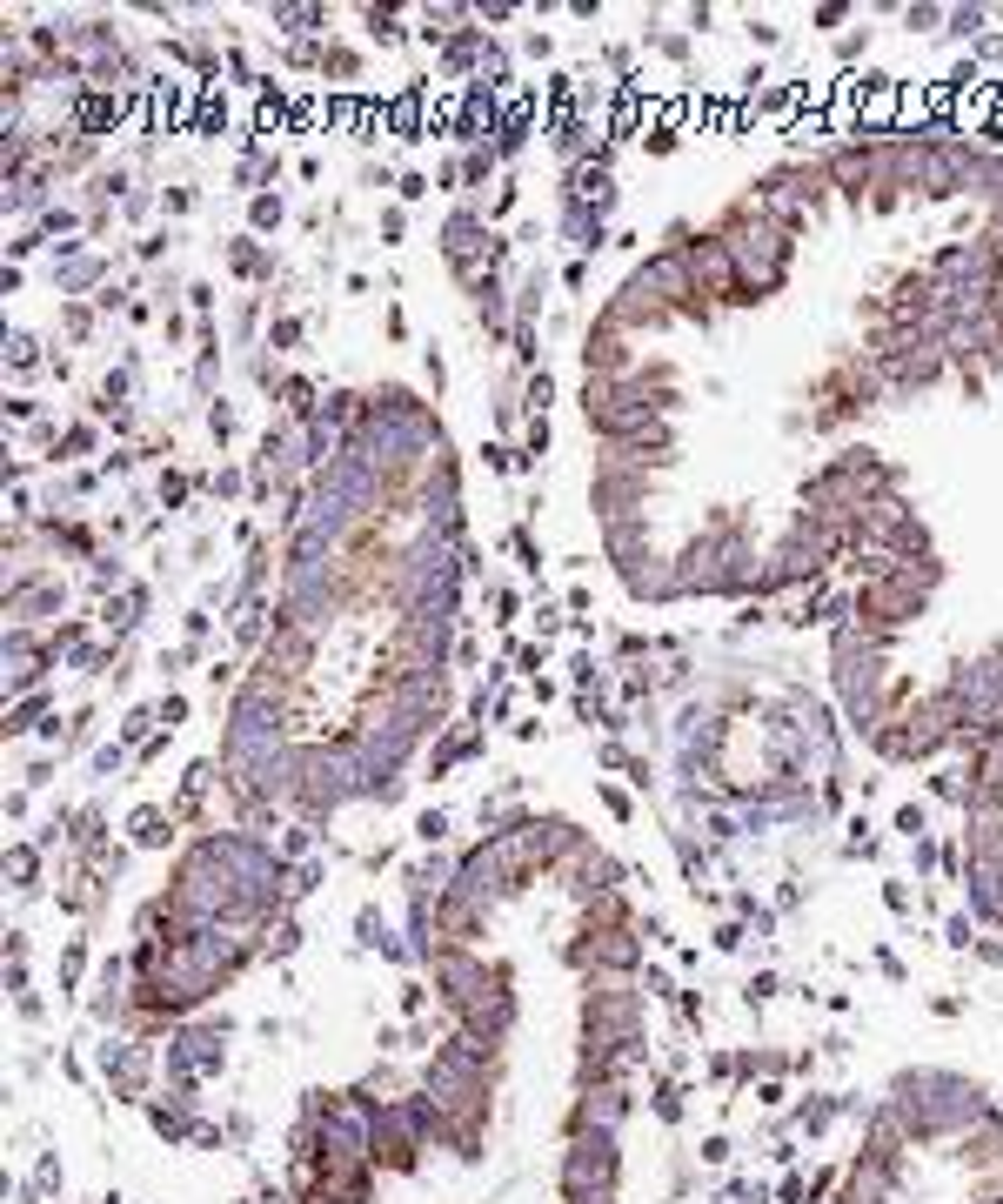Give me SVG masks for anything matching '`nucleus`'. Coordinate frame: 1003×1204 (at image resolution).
Wrapping results in <instances>:
<instances>
[{
    "instance_id": "nucleus-1",
    "label": "nucleus",
    "mask_w": 1003,
    "mask_h": 1204,
    "mask_svg": "<svg viewBox=\"0 0 1003 1204\" xmlns=\"http://www.w3.org/2000/svg\"><path fill=\"white\" fill-rule=\"evenodd\" d=\"M602 321H609V328H622V335H650V328H669V321H676V308L655 295L650 275L636 268V275H629L616 295L602 301Z\"/></svg>"
},
{
    "instance_id": "nucleus-2",
    "label": "nucleus",
    "mask_w": 1003,
    "mask_h": 1204,
    "mask_svg": "<svg viewBox=\"0 0 1003 1204\" xmlns=\"http://www.w3.org/2000/svg\"><path fill=\"white\" fill-rule=\"evenodd\" d=\"M643 361H636V349H629V335L622 328H609L602 315L589 321V335H583V375H602V382H622V375H636Z\"/></svg>"
},
{
    "instance_id": "nucleus-3",
    "label": "nucleus",
    "mask_w": 1003,
    "mask_h": 1204,
    "mask_svg": "<svg viewBox=\"0 0 1003 1204\" xmlns=\"http://www.w3.org/2000/svg\"><path fill=\"white\" fill-rule=\"evenodd\" d=\"M609 1178H616V1151H609V1138H583L576 1151H569V1164H562V1185H569L576 1198L609 1191Z\"/></svg>"
},
{
    "instance_id": "nucleus-4",
    "label": "nucleus",
    "mask_w": 1003,
    "mask_h": 1204,
    "mask_svg": "<svg viewBox=\"0 0 1003 1204\" xmlns=\"http://www.w3.org/2000/svg\"><path fill=\"white\" fill-rule=\"evenodd\" d=\"M127 830H134V843H141V850H168V843H175V810L141 803V810L127 817Z\"/></svg>"
},
{
    "instance_id": "nucleus-5",
    "label": "nucleus",
    "mask_w": 1003,
    "mask_h": 1204,
    "mask_svg": "<svg viewBox=\"0 0 1003 1204\" xmlns=\"http://www.w3.org/2000/svg\"><path fill=\"white\" fill-rule=\"evenodd\" d=\"M228 268H235L241 282H275V254H268L254 235H235V241H228Z\"/></svg>"
},
{
    "instance_id": "nucleus-6",
    "label": "nucleus",
    "mask_w": 1003,
    "mask_h": 1204,
    "mask_svg": "<svg viewBox=\"0 0 1003 1204\" xmlns=\"http://www.w3.org/2000/svg\"><path fill=\"white\" fill-rule=\"evenodd\" d=\"M469 295H475V321H482V335H502V328H509V295H502V282L482 275Z\"/></svg>"
},
{
    "instance_id": "nucleus-7",
    "label": "nucleus",
    "mask_w": 1003,
    "mask_h": 1204,
    "mask_svg": "<svg viewBox=\"0 0 1003 1204\" xmlns=\"http://www.w3.org/2000/svg\"><path fill=\"white\" fill-rule=\"evenodd\" d=\"M475 750H482V736H475L469 722H455V729L435 743V756H428V777H449V770H455L462 756H475Z\"/></svg>"
},
{
    "instance_id": "nucleus-8",
    "label": "nucleus",
    "mask_w": 1003,
    "mask_h": 1204,
    "mask_svg": "<svg viewBox=\"0 0 1003 1204\" xmlns=\"http://www.w3.org/2000/svg\"><path fill=\"white\" fill-rule=\"evenodd\" d=\"M388 127L402 134V141H428V115H421V81H415L409 94L388 108Z\"/></svg>"
},
{
    "instance_id": "nucleus-9",
    "label": "nucleus",
    "mask_w": 1003,
    "mask_h": 1204,
    "mask_svg": "<svg viewBox=\"0 0 1003 1204\" xmlns=\"http://www.w3.org/2000/svg\"><path fill=\"white\" fill-rule=\"evenodd\" d=\"M683 562H716V542H689V549H683ZM696 583H703V589H736V576H729V569H703V576L689 569V576H683V589H696Z\"/></svg>"
},
{
    "instance_id": "nucleus-10",
    "label": "nucleus",
    "mask_w": 1003,
    "mask_h": 1204,
    "mask_svg": "<svg viewBox=\"0 0 1003 1204\" xmlns=\"http://www.w3.org/2000/svg\"><path fill=\"white\" fill-rule=\"evenodd\" d=\"M275 395H282V409H288L295 421H315V416H321V409H315V382H308V375H282V388H275Z\"/></svg>"
},
{
    "instance_id": "nucleus-11",
    "label": "nucleus",
    "mask_w": 1003,
    "mask_h": 1204,
    "mask_svg": "<svg viewBox=\"0 0 1003 1204\" xmlns=\"http://www.w3.org/2000/svg\"><path fill=\"white\" fill-rule=\"evenodd\" d=\"M361 27H368L375 48H395V41H402V14H395V7H361Z\"/></svg>"
},
{
    "instance_id": "nucleus-12",
    "label": "nucleus",
    "mask_w": 1003,
    "mask_h": 1204,
    "mask_svg": "<svg viewBox=\"0 0 1003 1204\" xmlns=\"http://www.w3.org/2000/svg\"><path fill=\"white\" fill-rule=\"evenodd\" d=\"M282 120H288V94H282V81H261V108H254V127L268 134H282Z\"/></svg>"
},
{
    "instance_id": "nucleus-13",
    "label": "nucleus",
    "mask_w": 1003,
    "mask_h": 1204,
    "mask_svg": "<svg viewBox=\"0 0 1003 1204\" xmlns=\"http://www.w3.org/2000/svg\"><path fill=\"white\" fill-rule=\"evenodd\" d=\"M7 368H14V375H20V382H27V375H34V368H48V361H41V342H34V335H20V328H14V335H7Z\"/></svg>"
},
{
    "instance_id": "nucleus-14",
    "label": "nucleus",
    "mask_w": 1003,
    "mask_h": 1204,
    "mask_svg": "<svg viewBox=\"0 0 1003 1204\" xmlns=\"http://www.w3.org/2000/svg\"><path fill=\"white\" fill-rule=\"evenodd\" d=\"M41 717H48V696H20V703L7 710V736H27V729H41Z\"/></svg>"
},
{
    "instance_id": "nucleus-15",
    "label": "nucleus",
    "mask_w": 1003,
    "mask_h": 1204,
    "mask_svg": "<svg viewBox=\"0 0 1003 1204\" xmlns=\"http://www.w3.org/2000/svg\"><path fill=\"white\" fill-rule=\"evenodd\" d=\"M148 736H161V717H154V703H134L120 722V743H148Z\"/></svg>"
},
{
    "instance_id": "nucleus-16",
    "label": "nucleus",
    "mask_w": 1003,
    "mask_h": 1204,
    "mask_svg": "<svg viewBox=\"0 0 1003 1204\" xmlns=\"http://www.w3.org/2000/svg\"><path fill=\"white\" fill-rule=\"evenodd\" d=\"M282 215H288V208H282V194H254V201H248V228H254V235L282 228Z\"/></svg>"
},
{
    "instance_id": "nucleus-17",
    "label": "nucleus",
    "mask_w": 1003,
    "mask_h": 1204,
    "mask_svg": "<svg viewBox=\"0 0 1003 1204\" xmlns=\"http://www.w3.org/2000/svg\"><path fill=\"white\" fill-rule=\"evenodd\" d=\"M475 455H482L488 476H516V469H522V449H509V442H482Z\"/></svg>"
},
{
    "instance_id": "nucleus-18",
    "label": "nucleus",
    "mask_w": 1003,
    "mask_h": 1204,
    "mask_svg": "<svg viewBox=\"0 0 1003 1204\" xmlns=\"http://www.w3.org/2000/svg\"><path fill=\"white\" fill-rule=\"evenodd\" d=\"M549 402H555V382H549V368H535L529 382H522V409H529V416H549Z\"/></svg>"
},
{
    "instance_id": "nucleus-19",
    "label": "nucleus",
    "mask_w": 1003,
    "mask_h": 1204,
    "mask_svg": "<svg viewBox=\"0 0 1003 1204\" xmlns=\"http://www.w3.org/2000/svg\"><path fill=\"white\" fill-rule=\"evenodd\" d=\"M101 435H94V421H74L67 435H60V449H54V462H74V455H87Z\"/></svg>"
},
{
    "instance_id": "nucleus-20",
    "label": "nucleus",
    "mask_w": 1003,
    "mask_h": 1204,
    "mask_svg": "<svg viewBox=\"0 0 1003 1204\" xmlns=\"http://www.w3.org/2000/svg\"><path fill=\"white\" fill-rule=\"evenodd\" d=\"M321 74H335V81H354V74H361V54H354V48H342V41H328V54H321Z\"/></svg>"
},
{
    "instance_id": "nucleus-21",
    "label": "nucleus",
    "mask_w": 1003,
    "mask_h": 1204,
    "mask_svg": "<svg viewBox=\"0 0 1003 1204\" xmlns=\"http://www.w3.org/2000/svg\"><path fill=\"white\" fill-rule=\"evenodd\" d=\"M201 488V476H181V469H161V502H168V516H175L181 502Z\"/></svg>"
},
{
    "instance_id": "nucleus-22",
    "label": "nucleus",
    "mask_w": 1003,
    "mask_h": 1204,
    "mask_svg": "<svg viewBox=\"0 0 1003 1204\" xmlns=\"http://www.w3.org/2000/svg\"><path fill=\"white\" fill-rule=\"evenodd\" d=\"M549 455V416H529V435H522V469H535Z\"/></svg>"
},
{
    "instance_id": "nucleus-23",
    "label": "nucleus",
    "mask_w": 1003,
    "mask_h": 1204,
    "mask_svg": "<svg viewBox=\"0 0 1003 1204\" xmlns=\"http://www.w3.org/2000/svg\"><path fill=\"white\" fill-rule=\"evenodd\" d=\"M60 321H67V335H74V342H87V335H94V308H87V301H67V308H60Z\"/></svg>"
},
{
    "instance_id": "nucleus-24",
    "label": "nucleus",
    "mask_w": 1003,
    "mask_h": 1204,
    "mask_svg": "<svg viewBox=\"0 0 1003 1204\" xmlns=\"http://www.w3.org/2000/svg\"><path fill=\"white\" fill-rule=\"evenodd\" d=\"M509 549H516V555H522V569H529V576H542V549H535V536H529V529H522V522H516V529H509Z\"/></svg>"
},
{
    "instance_id": "nucleus-25",
    "label": "nucleus",
    "mask_w": 1003,
    "mask_h": 1204,
    "mask_svg": "<svg viewBox=\"0 0 1003 1204\" xmlns=\"http://www.w3.org/2000/svg\"><path fill=\"white\" fill-rule=\"evenodd\" d=\"M295 342H301V315H282V321L268 328V349H275V355H288Z\"/></svg>"
},
{
    "instance_id": "nucleus-26",
    "label": "nucleus",
    "mask_w": 1003,
    "mask_h": 1204,
    "mask_svg": "<svg viewBox=\"0 0 1003 1204\" xmlns=\"http://www.w3.org/2000/svg\"><path fill=\"white\" fill-rule=\"evenodd\" d=\"M94 710H74V717H67V750H87V743H94Z\"/></svg>"
},
{
    "instance_id": "nucleus-27",
    "label": "nucleus",
    "mask_w": 1003,
    "mask_h": 1204,
    "mask_svg": "<svg viewBox=\"0 0 1003 1204\" xmlns=\"http://www.w3.org/2000/svg\"><path fill=\"white\" fill-rule=\"evenodd\" d=\"M154 717H161V729H181V722H187V696H181V689H168V696L154 703Z\"/></svg>"
},
{
    "instance_id": "nucleus-28",
    "label": "nucleus",
    "mask_w": 1003,
    "mask_h": 1204,
    "mask_svg": "<svg viewBox=\"0 0 1003 1204\" xmlns=\"http://www.w3.org/2000/svg\"><path fill=\"white\" fill-rule=\"evenodd\" d=\"M208 435H215L221 449L235 442V409H228V402H215V409H208Z\"/></svg>"
},
{
    "instance_id": "nucleus-29",
    "label": "nucleus",
    "mask_w": 1003,
    "mask_h": 1204,
    "mask_svg": "<svg viewBox=\"0 0 1003 1204\" xmlns=\"http://www.w3.org/2000/svg\"><path fill=\"white\" fill-rule=\"evenodd\" d=\"M488 609H495V616H488V622H516V609H522V596H516V589H502V583H495V589H488Z\"/></svg>"
},
{
    "instance_id": "nucleus-30",
    "label": "nucleus",
    "mask_w": 1003,
    "mask_h": 1204,
    "mask_svg": "<svg viewBox=\"0 0 1003 1204\" xmlns=\"http://www.w3.org/2000/svg\"><path fill=\"white\" fill-rule=\"evenodd\" d=\"M569 622H576V616H562L555 602H535V629H542V636H562Z\"/></svg>"
},
{
    "instance_id": "nucleus-31",
    "label": "nucleus",
    "mask_w": 1003,
    "mask_h": 1204,
    "mask_svg": "<svg viewBox=\"0 0 1003 1204\" xmlns=\"http://www.w3.org/2000/svg\"><path fill=\"white\" fill-rule=\"evenodd\" d=\"M502 154L495 148H469V161H462V181H488V168H495Z\"/></svg>"
},
{
    "instance_id": "nucleus-32",
    "label": "nucleus",
    "mask_w": 1003,
    "mask_h": 1204,
    "mask_svg": "<svg viewBox=\"0 0 1003 1204\" xmlns=\"http://www.w3.org/2000/svg\"><path fill=\"white\" fill-rule=\"evenodd\" d=\"M415 837H421V843H442V837H449V817H442V810H421V817H415Z\"/></svg>"
},
{
    "instance_id": "nucleus-33",
    "label": "nucleus",
    "mask_w": 1003,
    "mask_h": 1204,
    "mask_svg": "<svg viewBox=\"0 0 1003 1204\" xmlns=\"http://www.w3.org/2000/svg\"><path fill=\"white\" fill-rule=\"evenodd\" d=\"M201 656V643H181V650H161V676H181L187 662Z\"/></svg>"
},
{
    "instance_id": "nucleus-34",
    "label": "nucleus",
    "mask_w": 1003,
    "mask_h": 1204,
    "mask_svg": "<svg viewBox=\"0 0 1003 1204\" xmlns=\"http://www.w3.org/2000/svg\"><path fill=\"white\" fill-rule=\"evenodd\" d=\"M516 361L535 375V321H516Z\"/></svg>"
},
{
    "instance_id": "nucleus-35",
    "label": "nucleus",
    "mask_w": 1003,
    "mask_h": 1204,
    "mask_svg": "<svg viewBox=\"0 0 1003 1204\" xmlns=\"http://www.w3.org/2000/svg\"><path fill=\"white\" fill-rule=\"evenodd\" d=\"M201 488H208V495H221V502H228V495H235V488H241V476H235V469H215V476H201Z\"/></svg>"
},
{
    "instance_id": "nucleus-36",
    "label": "nucleus",
    "mask_w": 1003,
    "mask_h": 1204,
    "mask_svg": "<svg viewBox=\"0 0 1003 1204\" xmlns=\"http://www.w3.org/2000/svg\"><path fill=\"white\" fill-rule=\"evenodd\" d=\"M321 54H328V48H315V41H295V48H288V67H321Z\"/></svg>"
},
{
    "instance_id": "nucleus-37",
    "label": "nucleus",
    "mask_w": 1003,
    "mask_h": 1204,
    "mask_svg": "<svg viewBox=\"0 0 1003 1204\" xmlns=\"http://www.w3.org/2000/svg\"><path fill=\"white\" fill-rule=\"evenodd\" d=\"M428 187H435V181H428V175H415V168H409V175H402V181H395V194H402V201H421V194H428Z\"/></svg>"
},
{
    "instance_id": "nucleus-38",
    "label": "nucleus",
    "mask_w": 1003,
    "mask_h": 1204,
    "mask_svg": "<svg viewBox=\"0 0 1003 1204\" xmlns=\"http://www.w3.org/2000/svg\"><path fill=\"white\" fill-rule=\"evenodd\" d=\"M516 669H522L529 683H542V650H535V643H522V650H516Z\"/></svg>"
},
{
    "instance_id": "nucleus-39",
    "label": "nucleus",
    "mask_w": 1003,
    "mask_h": 1204,
    "mask_svg": "<svg viewBox=\"0 0 1003 1204\" xmlns=\"http://www.w3.org/2000/svg\"><path fill=\"white\" fill-rule=\"evenodd\" d=\"M235 643H261V609H248V616H235Z\"/></svg>"
},
{
    "instance_id": "nucleus-40",
    "label": "nucleus",
    "mask_w": 1003,
    "mask_h": 1204,
    "mask_svg": "<svg viewBox=\"0 0 1003 1204\" xmlns=\"http://www.w3.org/2000/svg\"><path fill=\"white\" fill-rule=\"evenodd\" d=\"M676 141H683V134H669V127H655V134H643V148H650V154H676Z\"/></svg>"
},
{
    "instance_id": "nucleus-41",
    "label": "nucleus",
    "mask_w": 1003,
    "mask_h": 1204,
    "mask_svg": "<svg viewBox=\"0 0 1003 1204\" xmlns=\"http://www.w3.org/2000/svg\"><path fill=\"white\" fill-rule=\"evenodd\" d=\"M409 235V215H402V208H388V215H382V241H402Z\"/></svg>"
},
{
    "instance_id": "nucleus-42",
    "label": "nucleus",
    "mask_w": 1003,
    "mask_h": 1204,
    "mask_svg": "<svg viewBox=\"0 0 1003 1204\" xmlns=\"http://www.w3.org/2000/svg\"><path fill=\"white\" fill-rule=\"evenodd\" d=\"M421 368H428V382H435V395H442V382H449V361H442V349H428V355H421Z\"/></svg>"
},
{
    "instance_id": "nucleus-43",
    "label": "nucleus",
    "mask_w": 1003,
    "mask_h": 1204,
    "mask_svg": "<svg viewBox=\"0 0 1003 1204\" xmlns=\"http://www.w3.org/2000/svg\"><path fill=\"white\" fill-rule=\"evenodd\" d=\"M108 583H120V562L115 555H94V589H108Z\"/></svg>"
},
{
    "instance_id": "nucleus-44",
    "label": "nucleus",
    "mask_w": 1003,
    "mask_h": 1204,
    "mask_svg": "<svg viewBox=\"0 0 1003 1204\" xmlns=\"http://www.w3.org/2000/svg\"><path fill=\"white\" fill-rule=\"evenodd\" d=\"M161 208H168V215H187V208H194V187H168Z\"/></svg>"
},
{
    "instance_id": "nucleus-45",
    "label": "nucleus",
    "mask_w": 1003,
    "mask_h": 1204,
    "mask_svg": "<svg viewBox=\"0 0 1003 1204\" xmlns=\"http://www.w3.org/2000/svg\"><path fill=\"white\" fill-rule=\"evenodd\" d=\"M595 796H602V803H609V810H616V817H629V810H636V803H629V796H622V789H616V783H602V789H595Z\"/></svg>"
},
{
    "instance_id": "nucleus-46",
    "label": "nucleus",
    "mask_w": 1003,
    "mask_h": 1204,
    "mask_svg": "<svg viewBox=\"0 0 1003 1204\" xmlns=\"http://www.w3.org/2000/svg\"><path fill=\"white\" fill-rule=\"evenodd\" d=\"M655 48H662L669 60H689V41H683V34H655Z\"/></svg>"
},
{
    "instance_id": "nucleus-47",
    "label": "nucleus",
    "mask_w": 1003,
    "mask_h": 1204,
    "mask_svg": "<svg viewBox=\"0 0 1003 1204\" xmlns=\"http://www.w3.org/2000/svg\"><path fill=\"white\" fill-rule=\"evenodd\" d=\"M208 683H215V689H235V662H208Z\"/></svg>"
},
{
    "instance_id": "nucleus-48",
    "label": "nucleus",
    "mask_w": 1003,
    "mask_h": 1204,
    "mask_svg": "<svg viewBox=\"0 0 1003 1204\" xmlns=\"http://www.w3.org/2000/svg\"><path fill=\"white\" fill-rule=\"evenodd\" d=\"M168 241H175V235H148V241H141V261H161V254H168Z\"/></svg>"
}]
</instances>
